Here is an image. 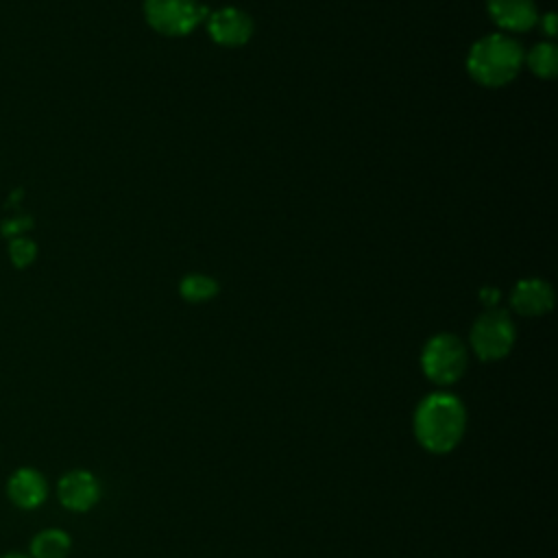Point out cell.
I'll list each match as a JSON object with an SVG mask.
<instances>
[{
	"label": "cell",
	"instance_id": "obj_11",
	"mask_svg": "<svg viewBox=\"0 0 558 558\" xmlns=\"http://www.w3.org/2000/svg\"><path fill=\"white\" fill-rule=\"evenodd\" d=\"M72 536L61 527L39 530L28 545V558H68Z\"/></svg>",
	"mask_w": 558,
	"mask_h": 558
},
{
	"label": "cell",
	"instance_id": "obj_17",
	"mask_svg": "<svg viewBox=\"0 0 558 558\" xmlns=\"http://www.w3.org/2000/svg\"><path fill=\"white\" fill-rule=\"evenodd\" d=\"M480 301H482V305H486V310L495 307V305L499 303V290H497V288H493V286L482 288V292H480Z\"/></svg>",
	"mask_w": 558,
	"mask_h": 558
},
{
	"label": "cell",
	"instance_id": "obj_1",
	"mask_svg": "<svg viewBox=\"0 0 558 558\" xmlns=\"http://www.w3.org/2000/svg\"><path fill=\"white\" fill-rule=\"evenodd\" d=\"M466 425V405L458 395L445 390L425 395L412 414V434L416 442L434 456L451 453L462 442Z\"/></svg>",
	"mask_w": 558,
	"mask_h": 558
},
{
	"label": "cell",
	"instance_id": "obj_18",
	"mask_svg": "<svg viewBox=\"0 0 558 558\" xmlns=\"http://www.w3.org/2000/svg\"><path fill=\"white\" fill-rule=\"evenodd\" d=\"M0 558H28V554H24V551H7Z\"/></svg>",
	"mask_w": 558,
	"mask_h": 558
},
{
	"label": "cell",
	"instance_id": "obj_4",
	"mask_svg": "<svg viewBox=\"0 0 558 558\" xmlns=\"http://www.w3.org/2000/svg\"><path fill=\"white\" fill-rule=\"evenodd\" d=\"M517 340V329L506 310L490 307L480 314L469 331V344L477 360L497 362L504 360Z\"/></svg>",
	"mask_w": 558,
	"mask_h": 558
},
{
	"label": "cell",
	"instance_id": "obj_2",
	"mask_svg": "<svg viewBox=\"0 0 558 558\" xmlns=\"http://www.w3.org/2000/svg\"><path fill=\"white\" fill-rule=\"evenodd\" d=\"M523 68V48L506 33L480 37L466 54L469 76L484 87H504Z\"/></svg>",
	"mask_w": 558,
	"mask_h": 558
},
{
	"label": "cell",
	"instance_id": "obj_13",
	"mask_svg": "<svg viewBox=\"0 0 558 558\" xmlns=\"http://www.w3.org/2000/svg\"><path fill=\"white\" fill-rule=\"evenodd\" d=\"M179 294L187 303H205V301H211L218 294V281L209 275L192 272V275H185L181 279Z\"/></svg>",
	"mask_w": 558,
	"mask_h": 558
},
{
	"label": "cell",
	"instance_id": "obj_6",
	"mask_svg": "<svg viewBox=\"0 0 558 558\" xmlns=\"http://www.w3.org/2000/svg\"><path fill=\"white\" fill-rule=\"evenodd\" d=\"M98 477L87 469H70L57 482V499L70 512H87L100 501Z\"/></svg>",
	"mask_w": 558,
	"mask_h": 558
},
{
	"label": "cell",
	"instance_id": "obj_12",
	"mask_svg": "<svg viewBox=\"0 0 558 558\" xmlns=\"http://www.w3.org/2000/svg\"><path fill=\"white\" fill-rule=\"evenodd\" d=\"M523 63L534 76L549 81L558 72V48L551 41H538L523 54Z\"/></svg>",
	"mask_w": 558,
	"mask_h": 558
},
{
	"label": "cell",
	"instance_id": "obj_16",
	"mask_svg": "<svg viewBox=\"0 0 558 558\" xmlns=\"http://www.w3.org/2000/svg\"><path fill=\"white\" fill-rule=\"evenodd\" d=\"M536 24H541V31H543L547 37H554V35L558 33V20H556V13H554V11L541 15Z\"/></svg>",
	"mask_w": 558,
	"mask_h": 558
},
{
	"label": "cell",
	"instance_id": "obj_10",
	"mask_svg": "<svg viewBox=\"0 0 558 558\" xmlns=\"http://www.w3.org/2000/svg\"><path fill=\"white\" fill-rule=\"evenodd\" d=\"M486 11L506 33H525L538 22L534 0H486Z\"/></svg>",
	"mask_w": 558,
	"mask_h": 558
},
{
	"label": "cell",
	"instance_id": "obj_7",
	"mask_svg": "<svg viewBox=\"0 0 558 558\" xmlns=\"http://www.w3.org/2000/svg\"><path fill=\"white\" fill-rule=\"evenodd\" d=\"M207 33L218 46L238 48L253 37V20L238 7H220L207 15Z\"/></svg>",
	"mask_w": 558,
	"mask_h": 558
},
{
	"label": "cell",
	"instance_id": "obj_9",
	"mask_svg": "<svg viewBox=\"0 0 558 558\" xmlns=\"http://www.w3.org/2000/svg\"><path fill=\"white\" fill-rule=\"evenodd\" d=\"M510 305L517 314L527 318L545 316L554 307V290L545 279H521L510 292Z\"/></svg>",
	"mask_w": 558,
	"mask_h": 558
},
{
	"label": "cell",
	"instance_id": "obj_5",
	"mask_svg": "<svg viewBox=\"0 0 558 558\" xmlns=\"http://www.w3.org/2000/svg\"><path fill=\"white\" fill-rule=\"evenodd\" d=\"M144 20L166 37H183L207 20V9L198 0H144Z\"/></svg>",
	"mask_w": 558,
	"mask_h": 558
},
{
	"label": "cell",
	"instance_id": "obj_3",
	"mask_svg": "<svg viewBox=\"0 0 558 558\" xmlns=\"http://www.w3.org/2000/svg\"><path fill=\"white\" fill-rule=\"evenodd\" d=\"M421 371L436 386H451L462 379L469 366V349L453 333H436L421 349Z\"/></svg>",
	"mask_w": 558,
	"mask_h": 558
},
{
	"label": "cell",
	"instance_id": "obj_14",
	"mask_svg": "<svg viewBox=\"0 0 558 558\" xmlns=\"http://www.w3.org/2000/svg\"><path fill=\"white\" fill-rule=\"evenodd\" d=\"M9 257H11L15 268H26L37 257V244L31 238H26V235L11 238L9 240Z\"/></svg>",
	"mask_w": 558,
	"mask_h": 558
},
{
	"label": "cell",
	"instance_id": "obj_8",
	"mask_svg": "<svg viewBox=\"0 0 558 558\" xmlns=\"http://www.w3.org/2000/svg\"><path fill=\"white\" fill-rule=\"evenodd\" d=\"M7 497L20 510H37L48 497V480L35 466H17L7 480Z\"/></svg>",
	"mask_w": 558,
	"mask_h": 558
},
{
	"label": "cell",
	"instance_id": "obj_15",
	"mask_svg": "<svg viewBox=\"0 0 558 558\" xmlns=\"http://www.w3.org/2000/svg\"><path fill=\"white\" fill-rule=\"evenodd\" d=\"M31 227H33L31 216H15V218H9L2 222V235L17 238V235H24Z\"/></svg>",
	"mask_w": 558,
	"mask_h": 558
}]
</instances>
